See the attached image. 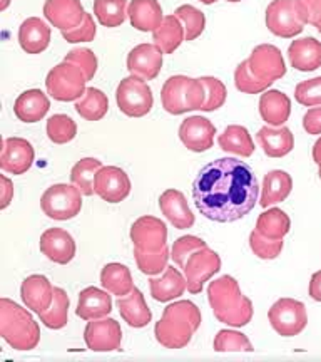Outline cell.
Masks as SVG:
<instances>
[{
  "instance_id": "cell-16",
  "label": "cell",
  "mask_w": 321,
  "mask_h": 362,
  "mask_svg": "<svg viewBox=\"0 0 321 362\" xmlns=\"http://www.w3.org/2000/svg\"><path fill=\"white\" fill-rule=\"evenodd\" d=\"M162 52L156 44L135 45L128 56V71L134 78L152 81L157 78L162 67Z\"/></svg>"
},
{
  "instance_id": "cell-34",
  "label": "cell",
  "mask_w": 321,
  "mask_h": 362,
  "mask_svg": "<svg viewBox=\"0 0 321 362\" xmlns=\"http://www.w3.org/2000/svg\"><path fill=\"white\" fill-rule=\"evenodd\" d=\"M218 143L223 151L233 153V155L241 158H250L255 153V143H253L250 131L239 124L228 126L219 134Z\"/></svg>"
},
{
  "instance_id": "cell-50",
  "label": "cell",
  "mask_w": 321,
  "mask_h": 362,
  "mask_svg": "<svg viewBox=\"0 0 321 362\" xmlns=\"http://www.w3.org/2000/svg\"><path fill=\"white\" fill-rule=\"evenodd\" d=\"M64 61H71L74 64H78L80 69L85 72V78L90 81L96 76L97 72V57L90 49L85 47H79V49H72V51L67 54Z\"/></svg>"
},
{
  "instance_id": "cell-47",
  "label": "cell",
  "mask_w": 321,
  "mask_h": 362,
  "mask_svg": "<svg viewBox=\"0 0 321 362\" xmlns=\"http://www.w3.org/2000/svg\"><path fill=\"white\" fill-rule=\"evenodd\" d=\"M201 83L206 89V103L202 106L201 111L211 112L223 107V104L226 103V96H228V90H226V86L221 83L218 78H201Z\"/></svg>"
},
{
  "instance_id": "cell-12",
  "label": "cell",
  "mask_w": 321,
  "mask_h": 362,
  "mask_svg": "<svg viewBox=\"0 0 321 362\" xmlns=\"http://www.w3.org/2000/svg\"><path fill=\"white\" fill-rule=\"evenodd\" d=\"M84 341L94 352L117 351L122 342V329L111 317L89 320L84 330Z\"/></svg>"
},
{
  "instance_id": "cell-52",
  "label": "cell",
  "mask_w": 321,
  "mask_h": 362,
  "mask_svg": "<svg viewBox=\"0 0 321 362\" xmlns=\"http://www.w3.org/2000/svg\"><path fill=\"white\" fill-rule=\"evenodd\" d=\"M303 128L308 134H321V106L311 107L303 116Z\"/></svg>"
},
{
  "instance_id": "cell-53",
  "label": "cell",
  "mask_w": 321,
  "mask_h": 362,
  "mask_svg": "<svg viewBox=\"0 0 321 362\" xmlns=\"http://www.w3.org/2000/svg\"><path fill=\"white\" fill-rule=\"evenodd\" d=\"M301 4L306 11L308 24L315 25L321 34V0H301Z\"/></svg>"
},
{
  "instance_id": "cell-8",
  "label": "cell",
  "mask_w": 321,
  "mask_h": 362,
  "mask_svg": "<svg viewBox=\"0 0 321 362\" xmlns=\"http://www.w3.org/2000/svg\"><path fill=\"white\" fill-rule=\"evenodd\" d=\"M40 208L52 220H72L83 210V193L75 185H52L40 198Z\"/></svg>"
},
{
  "instance_id": "cell-35",
  "label": "cell",
  "mask_w": 321,
  "mask_h": 362,
  "mask_svg": "<svg viewBox=\"0 0 321 362\" xmlns=\"http://www.w3.org/2000/svg\"><path fill=\"white\" fill-rule=\"evenodd\" d=\"M101 285L112 296L124 297L133 292V275L122 264H107L101 272Z\"/></svg>"
},
{
  "instance_id": "cell-39",
  "label": "cell",
  "mask_w": 321,
  "mask_h": 362,
  "mask_svg": "<svg viewBox=\"0 0 321 362\" xmlns=\"http://www.w3.org/2000/svg\"><path fill=\"white\" fill-rule=\"evenodd\" d=\"M101 168L102 163L96 158H84V160L78 161L71 171L72 185H75L85 197H90V194L96 193L94 181H96V175Z\"/></svg>"
},
{
  "instance_id": "cell-5",
  "label": "cell",
  "mask_w": 321,
  "mask_h": 362,
  "mask_svg": "<svg viewBox=\"0 0 321 362\" xmlns=\"http://www.w3.org/2000/svg\"><path fill=\"white\" fill-rule=\"evenodd\" d=\"M162 107L169 115H184L188 111L202 110L206 103V89L201 79L188 76H173L162 86Z\"/></svg>"
},
{
  "instance_id": "cell-6",
  "label": "cell",
  "mask_w": 321,
  "mask_h": 362,
  "mask_svg": "<svg viewBox=\"0 0 321 362\" xmlns=\"http://www.w3.org/2000/svg\"><path fill=\"white\" fill-rule=\"evenodd\" d=\"M308 24L301 0H273L266 8V27L283 39L301 34Z\"/></svg>"
},
{
  "instance_id": "cell-54",
  "label": "cell",
  "mask_w": 321,
  "mask_h": 362,
  "mask_svg": "<svg viewBox=\"0 0 321 362\" xmlns=\"http://www.w3.org/2000/svg\"><path fill=\"white\" fill-rule=\"evenodd\" d=\"M0 183H2V203H0V208H2V210H6V208L11 205V202L13 198V185L6 175L0 176Z\"/></svg>"
},
{
  "instance_id": "cell-37",
  "label": "cell",
  "mask_w": 321,
  "mask_h": 362,
  "mask_svg": "<svg viewBox=\"0 0 321 362\" xmlns=\"http://www.w3.org/2000/svg\"><path fill=\"white\" fill-rule=\"evenodd\" d=\"M289 228H291V220L279 208H269L268 211H263L258 216L256 230L268 238L283 240L284 235L289 233Z\"/></svg>"
},
{
  "instance_id": "cell-10",
  "label": "cell",
  "mask_w": 321,
  "mask_h": 362,
  "mask_svg": "<svg viewBox=\"0 0 321 362\" xmlns=\"http://www.w3.org/2000/svg\"><path fill=\"white\" fill-rule=\"evenodd\" d=\"M268 319L279 336L293 337L301 334L308 324V314L303 302L295 298H279L271 305Z\"/></svg>"
},
{
  "instance_id": "cell-30",
  "label": "cell",
  "mask_w": 321,
  "mask_h": 362,
  "mask_svg": "<svg viewBox=\"0 0 321 362\" xmlns=\"http://www.w3.org/2000/svg\"><path fill=\"white\" fill-rule=\"evenodd\" d=\"M51 101L40 89H29L22 93L13 104V112L22 123H37L47 115Z\"/></svg>"
},
{
  "instance_id": "cell-41",
  "label": "cell",
  "mask_w": 321,
  "mask_h": 362,
  "mask_svg": "<svg viewBox=\"0 0 321 362\" xmlns=\"http://www.w3.org/2000/svg\"><path fill=\"white\" fill-rule=\"evenodd\" d=\"M78 134V124L67 115H54L47 121V136L52 143H71Z\"/></svg>"
},
{
  "instance_id": "cell-1",
  "label": "cell",
  "mask_w": 321,
  "mask_h": 362,
  "mask_svg": "<svg viewBox=\"0 0 321 362\" xmlns=\"http://www.w3.org/2000/svg\"><path fill=\"white\" fill-rule=\"evenodd\" d=\"M260 185L251 166L236 158H219L202 166L193 183V198L207 220L231 223L255 208Z\"/></svg>"
},
{
  "instance_id": "cell-22",
  "label": "cell",
  "mask_w": 321,
  "mask_h": 362,
  "mask_svg": "<svg viewBox=\"0 0 321 362\" xmlns=\"http://www.w3.org/2000/svg\"><path fill=\"white\" fill-rule=\"evenodd\" d=\"M159 208L174 228L186 230L194 225V214L188 205L186 197L179 189H166L159 197Z\"/></svg>"
},
{
  "instance_id": "cell-7",
  "label": "cell",
  "mask_w": 321,
  "mask_h": 362,
  "mask_svg": "<svg viewBox=\"0 0 321 362\" xmlns=\"http://www.w3.org/2000/svg\"><path fill=\"white\" fill-rule=\"evenodd\" d=\"M85 83H87L85 72L74 62L64 61L49 71L45 88L56 101L69 103L78 101L84 96L85 89H87Z\"/></svg>"
},
{
  "instance_id": "cell-42",
  "label": "cell",
  "mask_w": 321,
  "mask_h": 362,
  "mask_svg": "<svg viewBox=\"0 0 321 362\" xmlns=\"http://www.w3.org/2000/svg\"><path fill=\"white\" fill-rule=\"evenodd\" d=\"M216 352H253V344L246 334L238 332V330H219L218 336L212 342Z\"/></svg>"
},
{
  "instance_id": "cell-49",
  "label": "cell",
  "mask_w": 321,
  "mask_h": 362,
  "mask_svg": "<svg viewBox=\"0 0 321 362\" xmlns=\"http://www.w3.org/2000/svg\"><path fill=\"white\" fill-rule=\"evenodd\" d=\"M207 247V243L200 237H194V235H186V237H181L174 242L173 250H171V259L174 260V264L178 267H183L184 260L198 248Z\"/></svg>"
},
{
  "instance_id": "cell-18",
  "label": "cell",
  "mask_w": 321,
  "mask_h": 362,
  "mask_svg": "<svg viewBox=\"0 0 321 362\" xmlns=\"http://www.w3.org/2000/svg\"><path fill=\"white\" fill-rule=\"evenodd\" d=\"M216 128L210 119L201 116H191L179 126V138L184 146L194 153H202L214 144Z\"/></svg>"
},
{
  "instance_id": "cell-15",
  "label": "cell",
  "mask_w": 321,
  "mask_h": 362,
  "mask_svg": "<svg viewBox=\"0 0 321 362\" xmlns=\"http://www.w3.org/2000/svg\"><path fill=\"white\" fill-rule=\"evenodd\" d=\"M94 189L104 202L121 203L129 197L131 180L128 173L117 166H102L96 175Z\"/></svg>"
},
{
  "instance_id": "cell-46",
  "label": "cell",
  "mask_w": 321,
  "mask_h": 362,
  "mask_svg": "<svg viewBox=\"0 0 321 362\" xmlns=\"http://www.w3.org/2000/svg\"><path fill=\"white\" fill-rule=\"evenodd\" d=\"M250 247L258 259L274 260L283 250V240H273L261 235L258 230L250 233Z\"/></svg>"
},
{
  "instance_id": "cell-14",
  "label": "cell",
  "mask_w": 321,
  "mask_h": 362,
  "mask_svg": "<svg viewBox=\"0 0 321 362\" xmlns=\"http://www.w3.org/2000/svg\"><path fill=\"white\" fill-rule=\"evenodd\" d=\"M131 240H133L134 248L157 252L167 247V226L156 216H141L131 226Z\"/></svg>"
},
{
  "instance_id": "cell-45",
  "label": "cell",
  "mask_w": 321,
  "mask_h": 362,
  "mask_svg": "<svg viewBox=\"0 0 321 362\" xmlns=\"http://www.w3.org/2000/svg\"><path fill=\"white\" fill-rule=\"evenodd\" d=\"M234 84H236V89L241 90V93L260 94L268 90V88L273 83H271V81L258 79L251 72L250 66H248V61H243L241 64L236 67V72H234Z\"/></svg>"
},
{
  "instance_id": "cell-28",
  "label": "cell",
  "mask_w": 321,
  "mask_h": 362,
  "mask_svg": "<svg viewBox=\"0 0 321 362\" xmlns=\"http://www.w3.org/2000/svg\"><path fill=\"white\" fill-rule=\"evenodd\" d=\"M151 296L157 302H169L183 296L188 288V280L178 269L167 265L164 274L159 279L149 280Z\"/></svg>"
},
{
  "instance_id": "cell-3",
  "label": "cell",
  "mask_w": 321,
  "mask_h": 362,
  "mask_svg": "<svg viewBox=\"0 0 321 362\" xmlns=\"http://www.w3.org/2000/svg\"><path fill=\"white\" fill-rule=\"evenodd\" d=\"M201 325V312L193 302L179 300L167 305L155 327L156 341L166 349L186 347Z\"/></svg>"
},
{
  "instance_id": "cell-44",
  "label": "cell",
  "mask_w": 321,
  "mask_h": 362,
  "mask_svg": "<svg viewBox=\"0 0 321 362\" xmlns=\"http://www.w3.org/2000/svg\"><path fill=\"white\" fill-rule=\"evenodd\" d=\"M174 16L183 22L184 33H186V40H194L198 39L202 34L206 27V17L201 11H198L196 7L193 6H181L176 8Z\"/></svg>"
},
{
  "instance_id": "cell-48",
  "label": "cell",
  "mask_w": 321,
  "mask_h": 362,
  "mask_svg": "<svg viewBox=\"0 0 321 362\" xmlns=\"http://www.w3.org/2000/svg\"><path fill=\"white\" fill-rule=\"evenodd\" d=\"M295 99L301 106L316 107L321 106V78L303 81L296 86Z\"/></svg>"
},
{
  "instance_id": "cell-2",
  "label": "cell",
  "mask_w": 321,
  "mask_h": 362,
  "mask_svg": "<svg viewBox=\"0 0 321 362\" xmlns=\"http://www.w3.org/2000/svg\"><path fill=\"white\" fill-rule=\"evenodd\" d=\"M207 300L216 319L231 327H244L253 319V302L239 288L236 279L223 275L207 287Z\"/></svg>"
},
{
  "instance_id": "cell-51",
  "label": "cell",
  "mask_w": 321,
  "mask_h": 362,
  "mask_svg": "<svg viewBox=\"0 0 321 362\" xmlns=\"http://www.w3.org/2000/svg\"><path fill=\"white\" fill-rule=\"evenodd\" d=\"M96 24H94V19L90 13L85 12V17L83 21V24L72 30H66L62 33V37H64L67 42L71 44H78V42H90L96 37Z\"/></svg>"
},
{
  "instance_id": "cell-40",
  "label": "cell",
  "mask_w": 321,
  "mask_h": 362,
  "mask_svg": "<svg viewBox=\"0 0 321 362\" xmlns=\"http://www.w3.org/2000/svg\"><path fill=\"white\" fill-rule=\"evenodd\" d=\"M128 0H94V16L104 27H119L128 16Z\"/></svg>"
},
{
  "instance_id": "cell-13",
  "label": "cell",
  "mask_w": 321,
  "mask_h": 362,
  "mask_svg": "<svg viewBox=\"0 0 321 362\" xmlns=\"http://www.w3.org/2000/svg\"><path fill=\"white\" fill-rule=\"evenodd\" d=\"M248 66L258 79L271 81V83L286 74V64L281 51L271 44H261L253 49Z\"/></svg>"
},
{
  "instance_id": "cell-19",
  "label": "cell",
  "mask_w": 321,
  "mask_h": 362,
  "mask_svg": "<svg viewBox=\"0 0 321 362\" xmlns=\"http://www.w3.org/2000/svg\"><path fill=\"white\" fill-rule=\"evenodd\" d=\"M44 16L54 27L66 33L83 24L85 12L80 0H45Z\"/></svg>"
},
{
  "instance_id": "cell-25",
  "label": "cell",
  "mask_w": 321,
  "mask_h": 362,
  "mask_svg": "<svg viewBox=\"0 0 321 362\" xmlns=\"http://www.w3.org/2000/svg\"><path fill=\"white\" fill-rule=\"evenodd\" d=\"M258 143L263 148L265 155L269 158H283L288 153H291L295 146V138H293L291 131L284 126H269L266 124L258 131Z\"/></svg>"
},
{
  "instance_id": "cell-17",
  "label": "cell",
  "mask_w": 321,
  "mask_h": 362,
  "mask_svg": "<svg viewBox=\"0 0 321 362\" xmlns=\"http://www.w3.org/2000/svg\"><path fill=\"white\" fill-rule=\"evenodd\" d=\"M34 158V146L27 139L6 138L2 156H0V168L11 175H24L32 166Z\"/></svg>"
},
{
  "instance_id": "cell-24",
  "label": "cell",
  "mask_w": 321,
  "mask_h": 362,
  "mask_svg": "<svg viewBox=\"0 0 321 362\" xmlns=\"http://www.w3.org/2000/svg\"><path fill=\"white\" fill-rule=\"evenodd\" d=\"M291 66L301 72H311L321 67V42L315 37L293 40L288 47Z\"/></svg>"
},
{
  "instance_id": "cell-59",
  "label": "cell",
  "mask_w": 321,
  "mask_h": 362,
  "mask_svg": "<svg viewBox=\"0 0 321 362\" xmlns=\"http://www.w3.org/2000/svg\"><path fill=\"white\" fill-rule=\"evenodd\" d=\"M228 2H241V0H228Z\"/></svg>"
},
{
  "instance_id": "cell-20",
  "label": "cell",
  "mask_w": 321,
  "mask_h": 362,
  "mask_svg": "<svg viewBox=\"0 0 321 362\" xmlns=\"http://www.w3.org/2000/svg\"><path fill=\"white\" fill-rule=\"evenodd\" d=\"M40 252L59 265H67L75 257V242L64 228H49L40 235Z\"/></svg>"
},
{
  "instance_id": "cell-38",
  "label": "cell",
  "mask_w": 321,
  "mask_h": 362,
  "mask_svg": "<svg viewBox=\"0 0 321 362\" xmlns=\"http://www.w3.org/2000/svg\"><path fill=\"white\" fill-rule=\"evenodd\" d=\"M109 110V101L101 89L87 88L84 96L75 103V111L85 121H101L107 115Z\"/></svg>"
},
{
  "instance_id": "cell-32",
  "label": "cell",
  "mask_w": 321,
  "mask_h": 362,
  "mask_svg": "<svg viewBox=\"0 0 321 362\" xmlns=\"http://www.w3.org/2000/svg\"><path fill=\"white\" fill-rule=\"evenodd\" d=\"M293 189V180L286 171L273 170L265 176L263 187H261L260 205L268 208L286 200Z\"/></svg>"
},
{
  "instance_id": "cell-56",
  "label": "cell",
  "mask_w": 321,
  "mask_h": 362,
  "mask_svg": "<svg viewBox=\"0 0 321 362\" xmlns=\"http://www.w3.org/2000/svg\"><path fill=\"white\" fill-rule=\"evenodd\" d=\"M313 161L316 163V166H318V175L321 178V138H318V141H316L313 146Z\"/></svg>"
},
{
  "instance_id": "cell-9",
  "label": "cell",
  "mask_w": 321,
  "mask_h": 362,
  "mask_svg": "<svg viewBox=\"0 0 321 362\" xmlns=\"http://www.w3.org/2000/svg\"><path fill=\"white\" fill-rule=\"evenodd\" d=\"M116 101L126 116L143 117L152 110L155 98L146 81L131 76V78L122 79L117 86Z\"/></svg>"
},
{
  "instance_id": "cell-11",
  "label": "cell",
  "mask_w": 321,
  "mask_h": 362,
  "mask_svg": "<svg viewBox=\"0 0 321 362\" xmlns=\"http://www.w3.org/2000/svg\"><path fill=\"white\" fill-rule=\"evenodd\" d=\"M181 269L188 280V292L201 293L202 285L221 270V259L210 247H202L194 250Z\"/></svg>"
},
{
  "instance_id": "cell-23",
  "label": "cell",
  "mask_w": 321,
  "mask_h": 362,
  "mask_svg": "<svg viewBox=\"0 0 321 362\" xmlns=\"http://www.w3.org/2000/svg\"><path fill=\"white\" fill-rule=\"evenodd\" d=\"M112 312V298L104 288L87 287L79 293V304L75 314L83 320H94L107 317Z\"/></svg>"
},
{
  "instance_id": "cell-33",
  "label": "cell",
  "mask_w": 321,
  "mask_h": 362,
  "mask_svg": "<svg viewBox=\"0 0 321 362\" xmlns=\"http://www.w3.org/2000/svg\"><path fill=\"white\" fill-rule=\"evenodd\" d=\"M152 40L164 54H173L186 40L183 22L176 16H166L161 25L152 33Z\"/></svg>"
},
{
  "instance_id": "cell-27",
  "label": "cell",
  "mask_w": 321,
  "mask_h": 362,
  "mask_svg": "<svg viewBox=\"0 0 321 362\" xmlns=\"http://www.w3.org/2000/svg\"><path fill=\"white\" fill-rule=\"evenodd\" d=\"M128 16L134 29L141 33H155L164 19L157 0H131Z\"/></svg>"
},
{
  "instance_id": "cell-4",
  "label": "cell",
  "mask_w": 321,
  "mask_h": 362,
  "mask_svg": "<svg viewBox=\"0 0 321 362\" xmlns=\"http://www.w3.org/2000/svg\"><path fill=\"white\" fill-rule=\"evenodd\" d=\"M0 336L12 349L32 351L40 342V329L34 317L8 298L0 300Z\"/></svg>"
},
{
  "instance_id": "cell-26",
  "label": "cell",
  "mask_w": 321,
  "mask_h": 362,
  "mask_svg": "<svg viewBox=\"0 0 321 362\" xmlns=\"http://www.w3.org/2000/svg\"><path fill=\"white\" fill-rule=\"evenodd\" d=\"M117 309H119L121 317L124 319V322H128L129 327L143 329L152 320V312L144 300L143 292L135 287L128 296L119 297Z\"/></svg>"
},
{
  "instance_id": "cell-29",
  "label": "cell",
  "mask_w": 321,
  "mask_h": 362,
  "mask_svg": "<svg viewBox=\"0 0 321 362\" xmlns=\"http://www.w3.org/2000/svg\"><path fill=\"white\" fill-rule=\"evenodd\" d=\"M260 115L269 126H283L291 115V99L281 90H265L260 99Z\"/></svg>"
},
{
  "instance_id": "cell-55",
  "label": "cell",
  "mask_w": 321,
  "mask_h": 362,
  "mask_svg": "<svg viewBox=\"0 0 321 362\" xmlns=\"http://www.w3.org/2000/svg\"><path fill=\"white\" fill-rule=\"evenodd\" d=\"M310 297L316 302H321V270L315 272L310 280Z\"/></svg>"
},
{
  "instance_id": "cell-57",
  "label": "cell",
  "mask_w": 321,
  "mask_h": 362,
  "mask_svg": "<svg viewBox=\"0 0 321 362\" xmlns=\"http://www.w3.org/2000/svg\"><path fill=\"white\" fill-rule=\"evenodd\" d=\"M8 2H11V0H2V7H0V8H2V11H6L7 6H8Z\"/></svg>"
},
{
  "instance_id": "cell-36",
  "label": "cell",
  "mask_w": 321,
  "mask_h": 362,
  "mask_svg": "<svg viewBox=\"0 0 321 362\" xmlns=\"http://www.w3.org/2000/svg\"><path fill=\"white\" fill-rule=\"evenodd\" d=\"M69 296H67L64 288L54 287V300L47 310L39 314L40 322H42L45 327L54 330L66 327L67 322H69Z\"/></svg>"
},
{
  "instance_id": "cell-21",
  "label": "cell",
  "mask_w": 321,
  "mask_h": 362,
  "mask_svg": "<svg viewBox=\"0 0 321 362\" xmlns=\"http://www.w3.org/2000/svg\"><path fill=\"white\" fill-rule=\"evenodd\" d=\"M20 297L27 309L39 315L51 307L54 300V287L44 275H30L22 282Z\"/></svg>"
},
{
  "instance_id": "cell-43",
  "label": "cell",
  "mask_w": 321,
  "mask_h": 362,
  "mask_svg": "<svg viewBox=\"0 0 321 362\" xmlns=\"http://www.w3.org/2000/svg\"><path fill=\"white\" fill-rule=\"evenodd\" d=\"M169 250L167 247L161 248L157 252H146L134 248V259L138 264V269L146 275H157L166 270L167 260H169Z\"/></svg>"
},
{
  "instance_id": "cell-31",
  "label": "cell",
  "mask_w": 321,
  "mask_h": 362,
  "mask_svg": "<svg viewBox=\"0 0 321 362\" xmlns=\"http://www.w3.org/2000/svg\"><path fill=\"white\" fill-rule=\"evenodd\" d=\"M19 42L27 54L44 52L51 42V27L39 17H29L19 29Z\"/></svg>"
},
{
  "instance_id": "cell-58",
  "label": "cell",
  "mask_w": 321,
  "mask_h": 362,
  "mask_svg": "<svg viewBox=\"0 0 321 362\" xmlns=\"http://www.w3.org/2000/svg\"><path fill=\"white\" fill-rule=\"evenodd\" d=\"M200 2L206 4V6H210V4H214V2H218V0H200Z\"/></svg>"
}]
</instances>
